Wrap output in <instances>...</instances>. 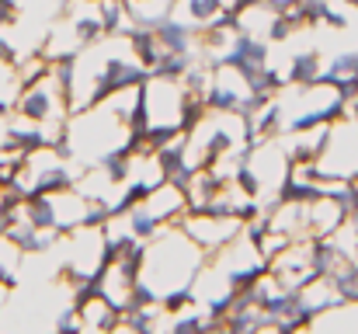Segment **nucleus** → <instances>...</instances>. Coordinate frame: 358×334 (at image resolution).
Masks as SVG:
<instances>
[{
	"label": "nucleus",
	"mask_w": 358,
	"mask_h": 334,
	"mask_svg": "<svg viewBox=\"0 0 358 334\" xmlns=\"http://www.w3.org/2000/svg\"><path fill=\"white\" fill-rule=\"evenodd\" d=\"M153 35H157L164 53H199V32L188 21H181L178 14L160 18L153 25Z\"/></svg>",
	"instance_id": "nucleus-1"
},
{
	"label": "nucleus",
	"mask_w": 358,
	"mask_h": 334,
	"mask_svg": "<svg viewBox=\"0 0 358 334\" xmlns=\"http://www.w3.org/2000/svg\"><path fill=\"white\" fill-rule=\"evenodd\" d=\"M320 74H324V56L317 49H303L289 56V70L282 77H285V88H313Z\"/></svg>",
	"instance_id": "nucleus-2"
},
{
	"label": "nucleus",
	"mask_w": 358,
	"mask_h": 334,
	"mask_svg": "<svg viewBox=\"0 0 358 334\" xmlns=\"http://www.w3.org/2000/svg\"><path fill=\"white\" fill-rule=\"evenodd\" d=\"M0 63H17V49H14V42L3 39V32H0Z\"/></svg>",
	"instance_id": "nucleus-3"
},
{
	"label": "nucleus",
	"mask_w": 358,
	"mask_h": 334,
	"mask_svg": "<svg viewBox=\"0 0 358 334\" xmlns=\"http://www.w3.org/2000/svg\"><path fill=\"white\" fill-rule=\"evenodd\" d=\"M338 7H345V11H358V0H334Z\"/></svg>",
	"instance_id": "nucleus-4"
}]
</instances>
